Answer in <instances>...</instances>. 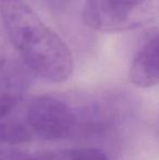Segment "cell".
I'll use <instances>...</instances> for the list:
<instances>
[{"label":"cell","mask_w":159,"mask_h":160,"mask_svg":"<svg viewBox=\"0 0 159 160\" xmlns=\"http://www.w3.org/2000/svg\"><path fill=\"white\" fill-rule=\"evenodd\" d=\"M26 123L33 134L47 141L74 138L75 119L67 98L42 95L31 101Z\"/></svg>","instance_id":"3"},{"label":"cell","mask_w":159,"mask_h":160,"mask_svg":"<svg viewBox=\"0 0 159 160\" xmlns=\"http://www.w3.org/2000/svg\"><path fill=\"white\" fill-rule=\"evenodd\" d=\"M3 60H4V58H3V49H2L1 45H0V62H2Z\"/></svg>","instance_id":"11"},{"label":"cell","mask_w":159,"mask_h":160,"mask_svg":"<svg viewBox=\"0 0 159 160\" xmlns=\"http://www.w3.org/2000/svg\"><path fill=\"white\" fill-rule=\"evenodd\" d=\"M28 70L22 62H0V119L9 116L21 101L30 82Z\"/></svg>","instance_id":"4"},{"label":"cell","mask_w":159,"mask_h":160,"mask_svg":"<svg viewBox=\"0 0 159 160\" xmlns=\"http://www.w3.org/2000/svg\"><path fill=\"white\" fill-rule=\"evenodd\" d=\"M147 0H95L97 30L122 28Z\"/></svg>","instance_id":"6"},{"label":"cell","mask_w":159,"mask_h":160,"mask_svg":"<svg viewBox=\"0 0 159 160\" xmlns=\"http://www.w3.org/2000/svg\"><path fill=\"white\" fill-rule=\"evenodd\" d=\"M38 160H109L104 152L96 148H71L60 152H49Z\"/></svg>","instance_id":"9"},{"label":"cell","mask_w":159,"mask_h":160,"mask_svg":"<svg viewBox=\"0 0 159 160\" xmlns=\"http://www.w3.org/2000/svg\"><path fill=\"white\" fill-rule=\"evenodd\" d=\"M0 19L22 63L52 83L67 81L73 72L70 48L23 0H0Z\"/></svg>","instance_id":"1"},{"label":"cell","mask_w":159,"mask_h":160,"mask_svg":"<svg viewBox=\"0 0 159 160\" xmlns=\"http://www.w3.org/2000/svg\"><path fill=\"white\" fill-rule=\"evenodd\" d=\"M7 117L0 119V145L21 144L33 138V133L27 124Z\"/></svg>","instance_id":"8"},{"label":"cell","mask_w":159,"mask_h":160,"mask_svg":"<svg viewBox=\"0 0 159 160\" xmlns=\"http://www.w3.org/2000/svg\"><path fill=\"white\" fill-rule=\"evenodd\" d=\"M75 119V137L106 134L119 125L129 111L127 97L118 92L89 94L70 100Z\"/></svg>","instance_id":"2"},{"label":"cell","mask_w":159,"mask_h":160,"mask_svg":"<svg viewBox=\"0 0 159 160\" xmlns=\"http://www.w3.org/2000/svg\"><path fill=\"white\" fill-rule=\"evenodd\" d=\"M0 160H38V158L13 149L0 148Z\"/></svg>","instance_id":"10"},{"label":"cell","mask_w":159,"mask_h":160,"mask_svg":"<svg viewBox=\"0 0 159 160\" xmlns=\"http://www.w3.org/2000/svg\"><path fill=\"white\" fill-rule=\"evenodd\" d=\"M45 7L60 18H72L80 20L88 26L94 10V0H42Z\"/></svg>","instance_id":"7"},{"label":"cell","mask_w":159,"mask_h":160,"mask_svg":"<svg viewBox=\"0 0 159 160\" xmlns=\"http://www.w3.org/2000/svg\"><path fill=\"white\" fill-rule=\"evenodd\" d=\"M158 36L154 34L140 49L130 69V80L135 86L148 88L158 83Z\"/></svg>","instance_id":"5"}]
</instances>
